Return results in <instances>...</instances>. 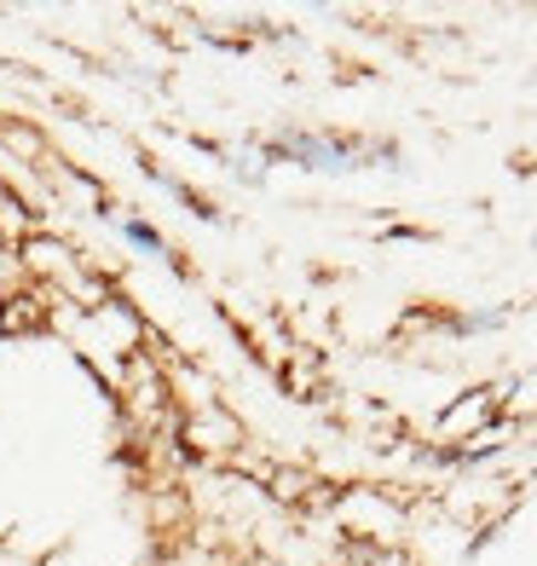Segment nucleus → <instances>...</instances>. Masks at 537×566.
Instances as JSON below:
<instances>
[{
	"mask_svg": "<svg viewBox=\"0 0 537 566\" xmlns=\"http://www.w3.org/2000/svg\"><path fill=\"white\" fill-rule=\"evenodd\" d=\"M503 405H508V381H492V388H468V394H456L440 417H433V446L440 451H456L463 440H474L480 428H492L503 417Z\"/></svg>",
	"mask_w": 537,
	"mask_h": 566,
	"instance_id": "obj_1",
	"label": "nucleus"
},
{
	"mask_svg": "<svg viewBox=\"0 0 537 566\" xmlns=\"http://www.w3.org/2000/svg\"><path fill=\"white\" fill-rule=\"evenodd\" d=\"M179 440H186L191 451H202V457H232V451L249 446V433H243V422L232 417V410L214 399L202 410H179Z\"/></svg>",
	"mask_w": 537,
	"mask_h": 566,
	"instance_id": "obj_2",
	"label": "nucleus"
},
{
	"mask_svg": "<svg viewBox=\"0 0 537 566\" xmlns=\"http://www.w3.org/2000/svg\"><path fill=\"white\" fill-rule=\"evenodd\" d=\"M46 318H53V295L35 283L0 295V336H30V329H46Z\"/></svg>",
	"mask_w": 537,
	"mask_h": 566,
	"instance_id": "obj_3",
	"label": "nucleus"
},
{
	"mask_svg": "<svg viewBox=\"0 0 537 566\" xmlns=\"http://www.w3.org/2000/svg\"><path fill=\"white\" fill-rule=\"evenodd\" d=\"M105 220H116V226H122V238H127V243H139L145 254H157V261H168V238H162V231L150 226V220H139V214H122L116 202L105 209Z\"/></svg>",
	"mask_w": 537,
	"mask_h": 566,
	"instance_id": "obj_4",
	"label": "nucleus"
},
{
	"mask_svg": "<svg viewBox=\"0 0 537 566\" xmlns=\"http://www.w3.org/2000/svg\"><path fill=\"white\" fill-rule=\"evenodd\" d=\"M0 145L18 150V157H23V163H35V168L53 163V157H46V139L35 134V127H23V122H0Z\"/></svg>",
	"mask_w": 537,
	"mask_h": 566,
	"instance_id": "obj_5",
	"label": "nucleus"
},
{
	"mask_svg": "<svg viewBox=\"0 0 537 566\" xmlns=\"http://www.w3.org/2000/svg\"><path fill=\"white\" fill-rule=\"evenodd\" d=\"M365 566H417V555L411 549H365Z\"/></svg>",
	"mask_w": 537,
	"mask_h": 566,
	"instance_id": "obj_6",
	"label": "nucleus"
},
{
	"mask_svg": "<svg viewBox=\"0 0 537 566\" xmlns=\"http://www.w3.org/2000/svg\"><path fill=\"white\" fill-rule=\"evenodd\" d=\"M7 249H12V243H7V238H0V266H7Z\"/></svg>",
	"mask_w": 537,
	"mask_h": 566,
	"instance_id": "obj_7",
	"label": "nucleus"
}]
</instances>
